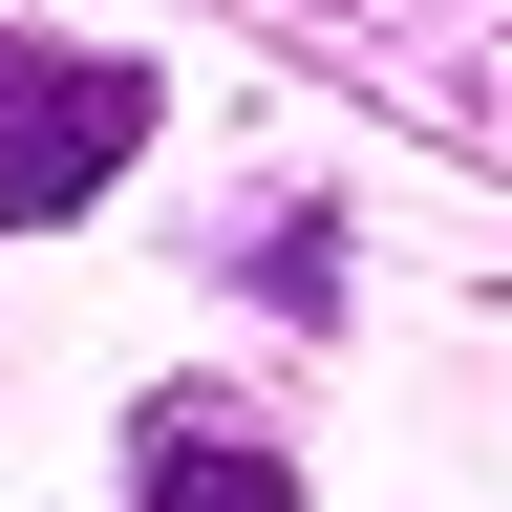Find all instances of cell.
Listing matches in <instances>:
<instances>
[{"label":"cell","instance_id":"6da1fadb","mask_svg":"<svg viewBox=\"0 0 512 512\" xmlns=\"http://www.w3.org/2000/svg\"><path fill=\"white\" fill-rule=\"evenodd\" d=\"M128 150H150V64H86V43L0 22V214H86Z\"/></svg>","mask_w":512,"mask_h":512},{"label":"cell","instance_id":"7a4b0ae2","mask_svg":"<svg viewBox=\"0 0 512 512\" xmlns=\"http://www.w3.org/2000/svg\"><path fill=\"white\" fill-rule=\"evenodd\" d=\"M128 491H150V512H299V470L235 406H150V427H128Z\"/></svg>","mask_w":512,"mask_h":512}]
</instances>
